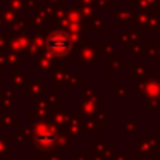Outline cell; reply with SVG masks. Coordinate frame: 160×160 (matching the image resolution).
<instances>
[{
    "label": "cell",
    "instance_id": "6da1fadb",
    "mask_svg": "<svg viewBox=\"0 0 160 160\" xmlns=\"http://www.w3.org/2000/svg\"><path fill=\"white\" fill-rule=\"evenodd\" d=\"M69 47H71L69 38L64 33H55L48 40V50L52 53H55V55H64L69 50Z\"/></svg>",
    "mask_w": 160,
    "mask_h": 160
}]
</instances>
